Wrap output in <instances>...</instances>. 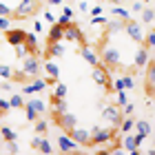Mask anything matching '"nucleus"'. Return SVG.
<instances>
[{"instance_id": "1", "label": "nucleus", "mask_w": 155, "mask_h": 155, "mask_svg": "<svg viewBox=\"0 0 155 155\" xmlns=\"http://www.w3.org/2000/svg\"><path fill=\"white\" fill-rule=\"evenodd\" d=\"M100 60L104 62V67H120L122 64V51H120L117 47H113V45H104Z\"/></svg>"}, {"instance_id": "2", "label": "nucleus", "mask_w": 155, "mask_h": 155, "mask_svg": "<svg viewBox=\"0 0 155 155\" xmlns=\"http://www.w3.org/2000/svg\"><path fill=\"white\" fill-rule=\"evenodd\" d=\"M115 135V129H102V126H93L91 129V137H89V144L91 146H100V144H107L111 142Z\"/></svg>"}, {"instance_id": "3", "label": "nucleus", "mask_w": 155, "mask_h": 155, "mask_svg": "<svg viewBox=\"0 0 155 155\" xmlns=\"http://www.w3.org/2000/svg\"><path fill=\"white\" fill-rule=\"evenodd\" d=\"M122 31H126V36H129L133 42L142 45V40H144V29H142V22H140V20H133V18L124 20V29H122Z\"/></svg>"}, {"instance_id": "4", "label": "nucleus", "mask_w": 155, "mask_h": 155, "mask_svg": "<svg viewBox=\"0 0 155 155\" xmlns=\"http://www.w3.org/2000/svg\"><path fill=\"white\" fill-rule=\"evenodd\" d=\"M22 71H25L27 75H29V78H36V75H40V71H42L40 60L36 58V55L27 53L25 58H22Z\"/></svg>"}, {"instance_id": "5", "label": "nucleus", "mask_w": 155, "mask_h": 155, "mask_svg": "<svg viewBox=\"0 0 155 155\" xmlns=\"http://www.w3.org/2000/svg\"><path fill=\"white\" fill-rule=\"evenodd\" d=\"M36 9H38V0H20V2L16 5V9L11 11V16H16V18H27V16H31Z\"/></svg>"}, {"instance_id": "6", "label": "nucleus", "mask_w": 155, "mask_h": 155, "mask_svg": "<svg viewBox=\"0 0 155 155\" xmlns=\"http://www.w3.org/2000/svg\"><path fill=\"white\" fill-rule=\"evenodd\" d=\"M25 33L27 31H22V29H13V27H9L7 31H2V40L9 47H18V45L25 42Z\"/></svg>"}, {"instance_id": "7", "label": "nucleus", "mask_w": 155, "mask_h": 155, "mask_svg": "<svg viewBox=\"0 0 155 155\" xmlns=\"http://www.w3.org/2000/svg\"><path fill=\"white\" fill-rule=\"evenodd\" d=\"M64 133H69V135L73 137V142L78 144V146H87L89 144V137H91V131L89 129H80V126H71L69 131H64Z\"/></svg>"}, {"instance_id": "8", "label": "nucleus", "mask_w": 155, "mask_h": 155, "mask_svg": "<svg viewBox=\"0 0 155 155\" xmlns=\"http://www.w3.org/2000/svg\"><path fill=\"white\" fill-rule=\"evenodd\" d=\"M62 40H69V42H78V45H84V33H82V29L78 25H69V27H64V33H62Z\"/></svg>"}, {"instance_id": "9", "label": "nucleus", "mask_w": 155, "mask_h": 155, "mask_svg": "<svg viewBox=\"0 0 155 155\" xmlns=\"http://www.w3.org/2000/svg\"><path fill=\"white\" fill-rule=\"evenodd\" d=\"M55 142H58V151L60 153H78V144L73 142V137L69 135V133H60Z\"/></svg>"}, {"instance_id": "10", "label": "nucleus", "mask_w": 155, "mask_h": 155, "mask_svg": "<svg viewBox=\"0 0 155 155\" xmlns=\"http://www.w3.org/2000/svg\"><path fill=\"white\" fill-rule=\"evenodd\" d=\"M102 117L107 120V122H111L113 126L120 124V120H122V113H120V107H115V104H109V107L102 109Z\"/></svg>"}, {"instance_id": "11", "label": "nucleus", "mask_w": 155, "mask_h": 155, "mask_svg": "<svg viewBox=\"0 0 155 155\" xmlns=\"http://www.w3.org/2000/svg\"><path fill=\"white\" fill-rule=\"evenodd\" d=\"M91 78H93V82L97 84V87H109V71H107V67L95 64V67H93V73H91Z\"/></svg>"}, {"instance_id": "12", "label": "nucleus", "mask_w": 155, "mask_h": 155, "mask_svg": "<svg viewBox=\"0 0 155 155\" xmlns=\"http://www.w3.org/2000/svg\"><path fill=\"white\" fill-rule=\"evenodd\" d=\"M151 58H153V53L149 51V49H144L142 45H140V49L135 51V55H133V67L142 69V67H146V62H149Z\"/></svg>"}, {"instance_id": "13", "label": "nucleus", "mask_w": 155, "mask_h": 155, "mask_svg": "<svg viewBox=\"0 0 155 155\" xmlns=\"http://www.w3.org/2000/svg\"><path fill=\"white\" fill-rule=\"evenodd\" d=\"M31 84H25V87H22V91H25V93H40V91H45L47 89V80H45V78H40V75H36V78H31Z\"/></svg>"}, {"instance_id": "14", "label": "nucleus", "mask_w": 155, "mask_h": 155, "mask_svg": "<svg viewBox=\"0 0 155 155\" xmlns=\"http://www.w3.org/2000/svg\"><path fill=\"white\" fill-rule=\"evenodd\" d=\"M55 117H58V124H60L64 131H69L71 126L78 124V117H75L73 113H69V111H64V113H60V115H55Z\"/></svg>"}, {"instance_id": "15", "label": "nucleus", "mask_w": 155, "mask_h": 155, "mask_svg": "<svg viewBox=\"0 0 155 155\" xmlns=\"http://www.w3.org/2000/svg\"><path fill=\"white\" fill-rule=\"evenodd\" d=\"M64 45H62V40H55V42H49L47 47V58H60V55H64Z\"/></svg>"}, {"instance_id": "16", "label": "nucleus", "mask_w": 155, "mask_h": 155, "mask_svg": "<svg viewBox=\"0 0 155 155\" xmlns=\"http://www.w3.org/2000/svg\"><path fill=\"white\" fill-rule=\"evenodd\" d=\"M80 55H82V58H84V60H87V62H89V64H91V67H95V64H100V55H97V53L93 51V49H89L87 45H82V49H80Z\"/></svg>"}, {"instance_id": "17", "label": "nucleus", "mask_w": 155, "mask_h": 155, "mask_svg": "<svg viewBox=\"0 0 155 155\" xmlns=\"http://www.w3.org/2000/svg\"><path fill=\"white\" fill-rule=\"evenodd\" d=\"M25 109H31V111H36L38 115H42L47 111V102L40 100V97H31L29 102H25Z\"/></svg>"}, {"instance_id": "18", "label": "nucleus", "mask_w": 155, "mask_h": 155, "mask_svg": "<svg viewBox=\"0 0 155 155\" xmlns=\"http://www.w3.org/2000/svg\"><path fill=\"white\" fill-rule=\"evenodd\" d=\"M120 146H122V151H126V153L137 155V144H135V137H133L131 133H124V142Z\"/></svg>"}, {"instance_id": "19", "label": "nucleus", "mask_w": 155, "mask_h": 155, "mask_svg": "<svg viewBox=\"0 0 155 155\" xmlns=\"http://www.w3.org/2000/svg\"><path fill=\"white\" fill-rule=\"evenodd\" d=\"M22 45L27 47V51H29L31 55L38 53V36H36V33H25V42H22Z\"/></svg>"}, {"instance_id": "20", "label": "nucleus", "mask_w": 155, "mask_h": 155, "mask_svg": "<svg viewBox=\"0 0 155 155\" xmlns=\"http://www.w3.org/2000/svg\"><path fill=\"white\" fill-rule=\"evenodd\" d=\"M140 20H142V25H149L153 27V20H155V11L151 5H144V9L140 11Z\"/></svg>"}, {"instance_id": "21", "label": "nucleus", "mask_w": 155, "mask_h": 155, "mask_svg": "<svg viewBox=\"0 0 155 155\" xmlns=\"http://www.w3.org/2000/svg\"><path fill=\"white\" fill-rule=\"evenodd\" d=\"M42 69H45L47 75H49V78H53V80H58V78H60V67L55 64V62H53L51 58H49V60L45 62V64H42Z\"/></svg>"}, {"instance_id": "22", "label": "nucleus", "mask_w": 155, "mask_h": 155, "mask_svg": "<svg viewBox=\"0 0 155 155\" xmlns=\"http://www.w3.org/2000/svg\"><path fill=\"white\" fill-rule=\"evenodd\" d=\"M133 129H137L140 135L149 137V135H151V131H153V126H151V122H146V120H137V122L133 124Z\"/></svg>"}, {"instance_id": "23", "label": "nucleus", "mask_w": 155, "mask_h": 155, "mask_svg": "<svg viewBox=\"0 0 155 155\" xmlns=\"http://www.w3.org/2000/svg\"><path fill=\"white\" fill-rule=\"evenodd\" d=\"M62 33H64V29H62L60 25H51V29H49V36H47V42L62 40Z\"/></svg>"}, {"instance_id": "24", "label": "nucleus", "mask_w": 155, "mask_h": 155, "mask_svg": "<svg viewBox=\"0 0 155 155\" xmlns=\"http://www.w3.org/2000/svg\"><path fill=\"white\" fill-rule=\"evenodd\" d=\"M111 13H113L115 18H120V20H129V18H131V11L126 9V7H120V5H113V7H111Z\"/></svg>"}, {"instance_id": "25", "label": "nucleus", "mask_w": 155, "mask_h": 155, "mask_svg": "<svg viewBox=\"0 0 155 155\" xmlns=\"http://www.w3.org/2000/svg\"><path fill=\"white\" fill-rule=\"evenodd\" d=\"M107 31L109 33H117V31H122L124 29V20H120V18H115V20H107Z\"/></svg>"}, {"instance_id": "26", "label": "nucleus", "mask_w": 155, "mask_h": 155, "mask_svg": "<svg viewBox=\"0 0 155 155\" xmlns=\"http://www.w3.org/2000/svg\"><path fill=\"white\" fill-rule=\"evenodd\" d=\"M51 104L55 107V115H60V113H64V111H69V104L64 97H51Z\"/></svg>"}, {"instance_id": "27", "label": "nucleus", "mask_w": 155, "mask_h": 155, "mask_svg": "<svg viewBox=\"0 0 155 155\" xmlns=\"http://www.w3.org/2000/svg\"><path fill=\"white\" fill-rule=\"evenodd\" d=\"M0 137L5 140V142H11V140L18 137L16 129H11V126H0Z\"/></svg>"}, {"instance_id": "28", "label": "nucleus", "mask_w": 155, "mask_h": 155, "mask_svg": "<svg viewBox=\"0 0 155 155\" xmlns=\"http://www.w3.org/2000/svg\"><path fill=\"white\" fill-rule=\"evenodd\" d=\"M133 124H135V120H133L131 115H126V120H120V131H122V133H131L133 131Z\"/></svg>"}, {"instance_id": "29", "label": "nucleus", "mask_w": 155, "mask_h": 155, "mask_svg": "<svg viewBox=\"0 0 155 155\" xmlns=\"http://www.w3.org/2000/svg\"><path fill=\"white\" fill-rule=\"evenodd\" d=\"M36 151H40V153H45V155H51V153H53L55 149H53V146H51V142H49V140H47V137H42Z\"/></svg>"}, {"instance_id": "30", "label": "nucleus", "mask_w": 155, "mask_h": 155, "mask_svg": "<svg viewBox=\"0 0 155 155\" xmlns=\"http://www.w3.org/2000/svg\"><path fill=\"white\" fill-rule=\"evenodd\" d=\"M9 104H11V109H25V97L20 93H13L9 97Z\"/></svg>"}, {"instance_id": "31", "label": "nucleus", "mask_w": 155, "mask_h": 155, "mask_svg": "<svg viewBox=\"0 0 155 155\" xmlns=\"http://www.w3.org/2000/svg\"><path fill=\"white\" fill-rule=\"evenodd\" d=\"M33 131H36V133H40V135H42V133H47L49 131V122H47V120H36V122H33Z\"/></svg>"}, {"instance_id": "32", "label": "nucleus", "mask_w": 155, "mask_h": 155, "mask_svg": "<svg viewBox=\"0 0 155 155\" xmlns=\"http://www.w3.org/2000/svg\"><path fill=\"white\" fill-rule=\"evenodd\" d=\"M67 84H62V82H55V93H53V97H67Z\"/></svg>"}, {"instance_id": "33", "label": "nucleus", "mask_w": 155, "mask_h": 155, "mask_svg": "<svg viewBox=\"0 0 155 155\" xmlns=\"http://www.w3.org/2000/svg\"><path fill=\"white\" fill-rule=\"evenodd\" d=\"M11 80H16V82H20V84H25L27 80H29V75H27L22 69H20V71H13V73H11Z\"/></svg>"}, {"instance_id": "34", "label": "nucleus", "mask_w": 155, "mask_h": 155, "mask_svg": "<svg viewBox=\"0 0 155 155\" xmlns=\"http://www.w3.org/2000/svg\"><path fill=\"white\" fill-rule=\"evenodd\" d=\"M115 102H117V107H124V104L129 102V95H126V89L117 91V95H115Z\"/></svg>"}, {"instance_id": "35", "label": "nucleus", "mask_w": 155, "mask_h": 155, "mask_svg": "<svg viewBox=\"0 0 155 155\" xmlns=\"http://www.w3.org/2000/svg\"><path fill=\"white\" fill-rule=\"evenodd\" d=\"M11 73H13V69L9 64H0V78L2 80H11Z\"/></svg>"}, {"instance_id": "36", "label": "nucleus", "mask_w": 155, "mask_h": 155, "mask_svg": "<svg viewBox=\"0 0 155 155\" xmlns=\"http://www.w3.org/2000/svg\"><path fill=\"white\" fill-rule=\"evenodd\" d=\"M107 16H102V13H100V16H93V18H91V25H93V27H104V25H107Z\"/></svg>"}, {"instance_id": "37", "label": "nucleus", "mask_w": 155, "mask_h": 155, "mask_svg": "<svg viewBox=\"0 0 155 155\" xmlns=\"http://www.w3.org/2000/svg\"><path fill=\"white\" fill-rule=\"evenodd\" d=\"M11 27V20H9V16H0V31H7Z\"/></svg>"}, {"instance_id": "38", "label": "nucleus", "mask_w": 155, "mask_h": 155, "mask_svg": "<svg viewBox=\"0 0 155 155\" xmlns=\"http://www.w3.org/2000/svg\"><path fill=\"white\" fill-rule=\"evenodd\" d=\"M122 82H124V89L129 91V89H133L135 87V80H133L131 75H122Z\"/></svg>"}, {"instance_id": "39", "label": "nucleus", "mask_w": 155, "mask_h": 155, "mask_svg": "<svg viewBox=\"0 0 155 155\" xmlns=\"http://www.w3.org/2000/svg\"><path fill=\"white\" fill-rule=\"evenodd\" d=\"M71 22H73V20H69L67 16H60V18H55V25H60L62 29H64V27H69Z\"/></svg>"}, {"instance_id": "40", "label": "nucleus", "mask_w": 155, "mask_h": 155, "mask_svg": "<svg viewBox=\"0 0 155 155\" xmlns=\"http://www.w3.org/2000/svg\"><path fill=\"white\" fill-rule=\"evenodd\" d=\"M142 9H144V2H142V0H135V2L131 5V9H129V11H133V13H140Z\"/></svg>"}, {"instance_id": "41", "label": "nucleus", "mask_w": 155, "mask_h": 155, "mask_svg": "<svg viewBox=\"0 0 155 155\" xmlns=\"http://www.w3.org/2000/svg\"><path fill=\"white\" fill-rule=\"evenodd\" d=\"M133 111H135V107H133V104H129V102H126L124 107H122V111H120V113H122V115H133Z\"/></svg>"}, {"instance_id": "42", "label": "nucleus", "mask_w": 155, "mask_h": 155, "mask_svg": "<svg viewBox=\"0 0 155 155\" xmlns=\"http://www.w3.org/2000/svg\"><path fill=\"white\" fill-rule=\"evenodd\" d=\"M42 16H45V20H47V22H51V25H55V16L51 13V9H45V11H42Z\"/></svg>"}, {"instance_id": "43", "label": "nucleus", "mask_w": 155, "mask_h": 155, "mask_svg": "<svg viewBox=\"0 0 155 155\" xmlns=\"http://www.w3.org/2000/svg\"><path fill=\"white\" fill-rule=\"evenodd\" d=\"M13 49H16V55H18V58H25V55L29 53V51H27V47H25V45H18V47H13Z\"/></svg>"}, {"instance_id": "44", "label": "nucleus", "mask_w": 155, "mask_h": 155, "mask_svg": "<svg viewBox=\"0 0 155 155\" xmlns=\"http://www.w3.org/2000/svg\"><path fill=\"white\" fill-rule=\"evenodd\" d=\"M7 146H9V149H7V151H9L11 155H13V153H20V146L16 144V140H11V142H7Z\"/></svg>"}, {"instance_id": "45", "label": "nucleus", "mask_w": 155, "mask_h": 155, "mask_svg": "<svg viewBox=\"0 0 155 155\" xmlns=\"http://www.w3.org/2000/svg\"><path fill=\"white\" fill-rule=\"evenodd\" d=\"M11 109V104L9 100H5V97H0V113H7V111Z\"/></svg>"}, {"instance_id": "46", "label": "nucleus", "mask_w": 155, "mask_h": 155, "mask_svg": "<svg viewBox=\"0 0 155 155\" xmlns=\"http://www.w3.org/2000/svg\"><path fill=\"white\" fill-rule=\"evenodd\" d=\"M11 11H13L11 7H7L5 2H0V16H9L11 18Z\"/></svg>"}, {"instance_id": "47", "label": "nucleus", "mask_w": 155, "mask_h": 155, "mask_svg": "<svg viewBox=\"0 0 155 155\" xmlns=\"http://www.w3.org/2000/svg\"><path fill=\"white\" fill-rule=\"evenodd\" d=\"M62 16H67L69 20H73V9H71V7H67V5H62Z\"/></svg>"}, {"instance_id": "48", "label": "nucleus", "mask_w": 155, "mask_h": 155, "mask_svg": "<svg viewBox=\"0 0 155 155\" xmlns=\"http://www.w3.org/2000/svg\"><path fill=\"white\" fill-rule=\"evenodd\" d=\"M40 115L36 113V111H31V109H27V120H29V122H36Z\"/></svg>"}, {"instance_id": "49", "label": "nucleus", "mask_w": 155, "mask_h": 155, "mask_svg": "<svg viewBox=\"0 0 155 155\" xmlns=\"http://www.w3.org/2000/svg\"><path fill=\"white\" fill-rule=\"evenodd\" d=\"M113 89H115V91H122V89H124L122 78H115V80H113Z\"/></svg>"}, {"instance_id": "50", "label": "nucleus", "mask_w": 155, "mask_h": 155, "mask_svg": "<svg viewBox=\"0 0 155 155\" xmlns=\"http://www.w3.org/2000/svg\"><path fill=\"white\" fill-rule=\"evenodd\" d=\"M89 9H91V16H100V13H102V7H100V5H95V7H89Z\"/></svg>"}, {"instance_id": "51", "label": "nucleus", "mask_w": 155, "mask_h": 155, "mask_svg": "<svg viewBox=\"0 0 155 155\" xmlns=\"http://www.w3.org/2000/svg\"><path fill=\"white\" fill-rule=\"evenodd\" d=\"M0 89H2V91H11V82L9 80H2V82H0Z\"/></svg>"}, {"instance_id": "52", "label": "nucleus", "mask_w": 155, "mask_h": 155, "mask_svg": "<svg viewBox=\"0 0 155 155\" xmlns=\"http://www.w3.org/2000/svg\"><path fill=\"white\" fill-rule=\"evenodd\" d=\"M40 140H42L40 135H36V137H33V140H31V151H36V149H38V144H40Z\"/></svg>"}, {"instance_id": "53", "label": "nucleus", "mask_w": 155, "mask_h": 155, "mask_svg": "<svg viewBox=\"0 0 155 155\" xmlns=\"http://www.w3.org/2000/svg\"><path fill=\"white\" fill-rule=\"evenodd\" d=\"M33 29H36V33L42 31V20H33Z\"/></svg>"}, {"instance_id": "54", "label": "nucleus", "mask_w": 155, "mask_h": 155, "mask_svg": "<svg viewBox=\"0 0 155 155\" xmlns=\"http://www.w3.org/2000/svg\"><path fill=\"white\" fill-rule=\"evenodd\" d=\"M78 9H80L82 13H87V11H89V5H87V2H78Z\"/></svg>"}, {"instance_id": "55", "label": "nucleus", "mask_w": 155, "mask_h": 155, "mask_svg": "<svg viewBox=\"0 0 155 155\" xmlns=\"http://www.w3.org/2000/svg\"><path fill=\"white\" fill-rule=\"evenodd\" d=\"M47 2H49V5H62L64 0H47Z\"/></svg>"}, {"instance_id": "56", "label": "nucleus", "mask_w": 155, "mask_h": 155, "mask_svg": "<svg viewBox=\"0 0 155 155\" xmlns=\"http://www.w3.org/2000/svg\"><path fill=\"white\" fill-rule=\"evenodd\" d=\"M109 2H113V5H120V2H124V0H109Z\"/></svg>"}, {"instance_id": "57", "label": "nucleus", "mask_w": 155, "mask_h": 155, "mask_svg": "<svg viewBox=\"0 0 155 155\" xmlns=\"http://www.w3.org/2000/svg\"><path fill=\"white\" fill-rule=\"evenodd\" d=\"M142 2H144V5H153V0H142Z\"/></svg>"}, {"instance_id": "58", "label": "nucleus", "mask_w": 155, "mask_h": 155, "mask_svg": "<svg viewBox=\"0 0 155 155\" xmlns=\"http://www.w3.org/2000/svg\"><path fill=\"white\" fill-rule=\"evenodd\" d=\"M0 40H2V31H0Z\"/></svg>"}, {"instance_id": "59", "label": "nucleus", "mask_w": 155, "mask_h": 155, "mask_svg": "<svg viewBox=\"0 0 155 155\" xmlns=\"http://www.w3.org/2000/svg\"><path fill=\"white\" fill-rule=\"evenodd\" d=\"M0 115H2V113H0Z\"/></svg>"}]
</instances>
